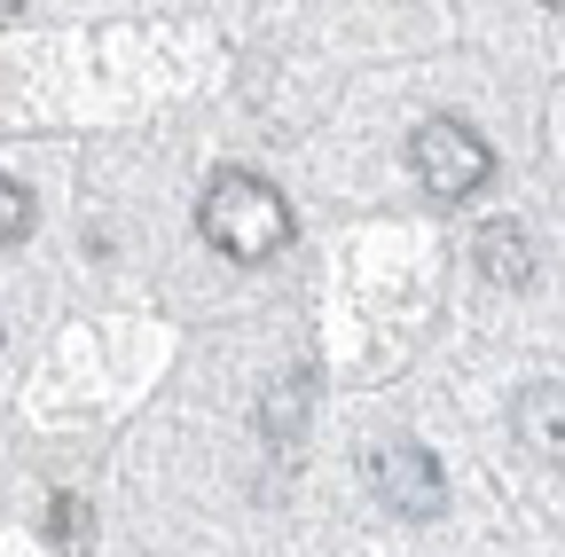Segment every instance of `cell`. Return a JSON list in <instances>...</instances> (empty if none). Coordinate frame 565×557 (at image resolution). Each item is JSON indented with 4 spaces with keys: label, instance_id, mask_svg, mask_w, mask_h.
<instances>
[{
    "label": "cell",
    "instance_id": "cell-1",
    "mask_svg": "<svg viewBox=\"0 0 565 557\" xmlns=\"http://www.w3.org/2000/svg\"><path fill=\"white\" fill-rule=\"evenodd\" d=\"M196 228H204L212 251H228L236 267H259V259H275L282 244H291V204H282L275 181L228 165V173H212V189L196 204Z\"/></svg>",
    "mask_w": 565,
    "mask_h": 557
},
{
    "label": "cell",
    "instance_id": "cell-2",
    "mask_svg": "<svg viewBox=\"0 0 565 557\" xmlns=\"http://www.w3.org/2000/svg\"><path fill=\"white\" fill-rule=\"evenodd\" d=\"M408 165H416L424 196H440V204H463V196H479L494 181V150L463 118H424L416 142H408Z\"/></svg>",
    "mask_w": 565,
    "mask_h": 557
},
{
    "label": "cell",
    "instance_id": "cell-3",
    "mask_svg": "<svg viewBox=\"0 0 565 557\" xmlns=\"http://www.w3.org/2000/svg\"><path fill=\"white\" fill-rule=\"evenodd\" d=\"M362 471H370V495L385 511H401V518H440L448 511V479H440V463L416 440H377L362 456Z\"/></svg>",
    "mask_w": 565,
    "mask_h": 557
},
{
    "label": "cell",
    "instance_id": "cell-4",
    "mask_svg": "<svg viewBox=\"0 0 565 557\" xmlns=\"http://www.w3.org/2000/svg\"><path fill=\"white\" fill-rule=\"evenodd\" d=\"M471 267L487 275L494 291H526V283H534V236H526L519 221H487V228L471 236Z\"/></svg>",
    "mask_w": 565,
    "mask_h": 557
},
{
    "label": "cell",
    "instance_id": "cell-5",
    "mask_svg": "<svg viewBox=\"0 0 565 557\" xmlns=\"http://www.w3.org/2000/svg\"><path fill=\"white\" fill-rule=\"evenodd\" d=\"M307 408H315V369H291L282 385H267V400H259V432H267L275 448H299Z\"/></svg>",
    "mask_w": 565,
    "mask_h": 557
},
{
    "label": "cell",
    "instance_id": "cell-6",
    "mask_svg": "<svg viewBox=\"0 0 565 557\" xmlns=\"http://www.w3.org/2000/svg\"><path fill=\"white\" fill-rule=\"evenodd\" d=\"M519 440L534 448V456H550V463H565V385H534L526 400H519Z\"/></svg>",
    "mask_w": 565,
    "mask_h": 557
},
{
    "label": "cell",
    "instance_id": "cell-7",
    "mask_svg": "<svg viewBox=\"0 0 565 557\" xmlns=\"http://www.w3.org/2000/svg\"><path fill=\"white\" fill-rule=\"evenodd\" d=\"M47 534H55L63 549H79V542L95 534V511H87L79 495H55V503H47Z\"/></svg>",
    "mask_w": 565,
    "mask_h": 557
},
{
    "label": "cell",
    "instance_id": "cell-8",
    "mask_svg": "<svg viewBox=\"0 0 565 557\" xmlns=\"http://www.w3.org/2000/svg\"><path fill=\"white\" fill-rule=\"evenodd\" d=\"M24 236H32V196H24V181L0 173V244H24Z\"/></svg>",
    "mask_w": 565,
    "mask_h": 557
}]
</instances>
